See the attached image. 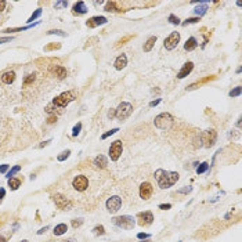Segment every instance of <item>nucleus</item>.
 <instances>
[{
  "instance_id": "1",
  "label": "nucleus",
  "mask_w": 242,
  "mask_h": 242,
  "mask_svg": "<svg viewBox=\"0 0 242 242\" xmlns=\"http://www.w3.org/2000/svg\"><path fill=\"white\" fill-rule=\"evenodd\" d=\"M179 177H180L179 173L167 172V170H163V169H159L155 172V180H156L158 185L162 190L170 188L172 185H174L177 183V180H179Z\"/></svg>"
},
{
  "instance_id": "2",
  "label": "nucleus",
  "mask_w": 242,
  "mask_h": 242,
  "mask_svg": "<svg viewBox=\"0 0 242 242\" xmlns=\"http://www.w3.org/2000/svg\"><path fill=\"white\" fill-rule=\"evenodd\" d=\"M155 126H156L158 129H161V130H166V129H170L173 125V116L170 114H167V112H163V114H159L155 118L154 121Z\"/></svg>"
},
{
  "instance_id": "3",
  "label": "nucleus",
  "mask_w": 242,
  "mask_h": 242,
  "mask_svg": "<svg viewBox=\"0 0 242 242\" xmlns=\"http://www.w3.org/2000/svg\"><path fill=\"white\" fill-rule=\"evenodd\" d=\"M131 112H133L131 104H129V102H122V104L118 106V109H115V116L119 121H125V119H127L129 116L131 115Z\"/></svg>"
},
{
  "instance_id": "4",
  "label": "nucleus",
  "mask_w": 242,
  "mask_h": 242,
  "mask_svg": "<svg viewBox=\"0 0 242 242\" xmlns=\"http://www.w3.org/2000/svg\"><path fill=\"white\" fill-rule=\"evenodd\" d=\"M114 224L121 228H125V230H131L134 227L136 221L131 216H121V217L114 219Z\"/></svg>"
},
{
  "instance_id": "5",
  "label": "nucleus",
  "mask_w": 242,
  "mask_h": 242,
  "mask_svg": "<svg viewBox=\"0 0 242 242\" xmlns=\"http://www.w3.org/2000/svg\"><path fill=\"white\" fill-rule=\"evenodd\" d=\"M122 151H123V145H122V141L121 140L114 141V143L111 144V147H109V158H111L114 162H116V161L121 158Z\"/></svg>"
},
{
  "instance_id": "6",
  "label": "nucleus",
  "mask_w": 242,
  "mask_h": 242,
  "mask_svg": "<svg viewBox=\"0 0 242 242\" xmlns=\"http://www.w3.org/2000/svg\"><path fill=\"white\" fill-rule=\"evenodd\" d=\"M73 100V94L71 91H65V93H62V94H60L58 97H56L54 98V105H57V106H60V108H64V106H67L68 104H69L71 101Z\"/></svg>"
},
{
  "instance_id": "7",
  "label": "nucleus",
  "mask_w": 242,
  "mask_h": 242,
  "mask_svg": "<svg viewBox=\"0 0 242 242\" xmlns=\"http://www.w3.org/2000/svg\"><path fill=\"white\" fill-rule=\"evenodd\" d=\"M179 42H180V33L179 32H172L163 42L165 48H166V50H173V48L177 47Z\"/></svg>"
},
{
  "instance_id": "8",
  "label": "nucleus",
  "mask_w": 242,
  "mask_h": 242,
  "mask_svg": "<svg viewBox=\"0 0 242 242\" xmlns=\"http://www.w3.org/2000/svg\"><path fill=\"white\" fill-rule=\"evenodd\" d=\"M72 185L76 191H80V192L86 191L87 187H89V180H87L86 176H82V174H80V176H76L75 179H73Z\"/></svg>"
},
{
  "instance_id": "9",
  "label": "nucleus",
  "mask_w": 242,
  "mask_h": 242,
  "mask_svg": "<svg viewBox=\"0 0 242 242\" xmlns=\"http://www.w3.org/2000/svg\"><path fill=\"white\" fill-rule=\"evenodd\" d=\"M122 206V199L119 196H111V198L106 201V209H108L111 213H115L121 209Z\"/></svg>"
},
{
  "instance_id": "10",
  "label": "nucleus",
  "mask_w": 242,
  "mask_h": 242,
  "mask_svg": "<svg viewBox=\"0 0 242 242\" xmlns=\"http://www.w3.org/2000/svg\"><path fill=\"white\" fill-rule=\"evenodd\" d=\"M152 192H154V188H152V185H151L150 183H143L140 185V196L143 199H145V201L151 198Z\"/></svg>"
},
{
  "instance_id": "11",
  "label": "nucleus",
  "mask_w": 242,
  "mask_h": 242,
  "mask_svg": "<svg viewBox=\"0 0 242 242\" xmlns=\"http://www.w3.org/2000/svg\"><path fill=\"white\" fill-rule=\"evenodd\" d=\"M54 202H56V205L60 209H67V208H71V206H72L71 202L68 201L65 196L60 195V194H56V195H54Z\"/></svg>"
},
{
  "instance_id": "12",
  "label": "nucleus",
  "mask_w": 242,
  "mask_h": 242,
  "mask_svg": "<svg viewBox=\"0 0 242 242\" xmlns=\"http://www.w3.org/2000/svg\"><path fill=\"white\" fill-rule=\"evenodd\" d=\"M108 22V19H106L105 17H101V15H98V17H91L89 19V21L86 22V25L89 28H96V27H98V25H104Z\"/></svg>"
},
{
  "instance_id": "13",
  "label": "nucleus",
  "mask_w": 242,
  "mask_h": 242,
  "mask_svg": "<svg viewBox=\"0 0 242 242\" xmlns=\"http://www.w3.org/2000/svg\"><path fill=\"white\" fill-rule=\"evenodd\" d=\"M192 69H194V64L188 61V62L184 64L183 68H181V71H180V72L177 73V77H179V79H184L185 76H188L190 73H191Z\"/></svg>"
},
{
  "instance_id": "14",
  "label": "nucleus",
  "mask_w": 242,
  "mask_h": 242,
  "mask_svg": "<svg viewBox=\"0 0 242 242\" xmlns=\"http://www.w3.org/2000/svg\"><path fill=\"white\" fill-rule=\"evenodd\" d=\"M96 167H98V169H104L106 167V165H108V159L104 156V155H98V156L94 158V162H93Z\"/></svg>"
},
{
  "instance_id": "15",
  "label": "nucleus",
  "mask_w": 242,
  "mask_h": 242,
  "mask_svg": "<svg viewBox=\"0 0 242 242\" xmlns=\"http://www.w3.org/2000/svg\"><path fill=\"white\" fill-rule=\"evenodd\" d=\"M126 65H127V57H126L125 54H121V56L115 60V68L118 71H121V69H123Z\"/></svg>"
},
{
  "instance_id": "16",
  "label": "nucleus",
  "mask_w": 242,
  "mask_h": 242,
  "mask_svg": "<svg viewBox=\"0 0 242 242\" xmlns=\"http://www.w3.org/2000/svg\"><path fill=\"white\" fill-rule=\"evenodd\" d=\"M203 137H205V143H206V145H208V147H210V145L215 144V141H216V133L213 130L205 131Z\"/></svg>"
},
{
  "instance_id": "17",
  "label": "nucleus",
  "mask_w": 242,
  "mask_h": 242,
  "mask_svg": "<svg viewBox=\"0 0 242 242\" xmlns=\"http://www.w3.org/2000/svg\"><path fill=\"white\" fill-rule=\"evenodd\" d=\"M14 79H15V73L12 71H7V72H4L2 75V82L6 83V85H11L14 82Z\"/></svg>"
},
{
  "instance_id": "18",
  "label": "nucleus",
  "mask_w": 242,
  "mask_h": 242,
  "mask_svg": "<svg viewBox=\"0 0 242 242\" xmlns=\"http://www.w3.org/2000/svg\"><path fill=\"white\" fill-rule=\"evenodd\" d=\"M140 217H141V224H145V225H150L151 223H152L154 220V216H152V213L151 212H144V213H141L140 215Z\"/></svg>"
},
{
  "instance_id": "19",
  "label": "nucleus",
  "mask_w": 242,
  "mask_h": 242,
  "mask_svg": "<svg viewBox=\"0 0 242 242\" xmlns=\"http://www.w3.org/2000/svg\"><path fill=\"white\" fill-rule=\"evenodd\" d=\"M196 46H198V42H196V39L195 37H190L188 40L185 42V44H184V50L192 51L194 48H196Z\"/></svg>"
},
{
  "instance_id": "20",
  "label": "nucleus",
  "mask_w": 242,
  "mask_h": 242,
  "mask_svg": "<svg viewBox=\"0 0 242 242\" xmlns=\"http://www.w3.org/2000/svg\"><path fill=\"white\" fill-rule=\"evenodd\" d=\"M73 12H75V14H86L87 12L86 4L83 2H77L76 4L73 6Z\"/></svg>"
},
{
  "instance_id": "21",
  "label": "nucleus",
  "mask_w": 242,
  "mask_h": 242,
  "mask_svg": "<svg viewBox=\"0 0 242 242\" xmlns=\"http://www.w3.org/2000/svg\"><path fill=\"white\" fill-rule=\"evenodd\" d=\"M155 42H156V36H151L147 42H145V44H144V51H145V53H148V51L152 50Z\"/></svg>"
},
{
  "instance_id": "22",
  "label": "nucleus",
  "mask_w": 242,
  "mask_h": 242,
  "mask_svg": "<svg viewBox=\"0 0 242 242\" xmlns=\"http://www.w3.org/2000/svg\"><path fill=\"white\" fill-rule=\"evenodd\" d=\"M54 73H56L60 79H62V77L67 76V69L64 67H56L54 68Z\"/></svg>"
},
{
  "instance_id": "23",
  "label": "nucleus",
  "mask_w": 242,
  "mask_h": 242,
  "mask_svg": "<svg viewBox=\"0 0 242 242\" xmlns=\"http://www.w3.org/2000/svg\"><path fill=\"white\" fill-rule=\"evenodd\" d=\"M68 230V227H67V224H64V223H61V224H58L56 228H54V234L56 235H62L64 232H65Z\"/></svg>"
},
{
  "instance_id": "24",
  "label": "nucleus",
  "mask_w": 242,
  "mask_h": 242,
  "mask_svg": "<svg viewBox=\"0 0 242 242\" xmlns=\"http://www.w3.org/2000/svg\"><path fill=\"white\" fill-rule=\"evenodd\" d=\"M194 11H195L196 15H199V17H201V15L206 14V11H208V6H206V4H201V6H198V7L194 10Z\"/></svg>"
},
{
  "instance_id": "25",
  "label": "nucleus",
  "mask_w": 242,
  "mask_h": 242,
  "mask_svg": "<svg viewBox=\"0 0 242 242\" xmlns=\"http://www.w3.org/2000/svg\"><path fill=\"white\" fill-rule=\"evenodd\" d=\"M19 184H21V181H19L18 179H12V177L11 179H8V187L11 190H17L19 187Z\"/></svg>"
},
{
  "instance_id": "26",
  "label": "nucleus",
  "mask_w": 242,
  "mask_h": 242,
  "mask_svg": "<svg viewBox=\"0 0 242 242\" xmlns=\"http://www.w3.org/2000/svg\"><path fill=\"white\" fill-rule=\"evenodd\" d=\"M208 169H209V163L203 162V163H201L198 167H196V173H198V174H202V173H205Z\"/></svg>"
},
{
  "instance_id": "27",
  "label": "nucleus",
  "mask_w": 242,
  "mask_h": 242,
  "mask_svg": "<svg viewBox=\"0 0 242 242\" xmlns=\"http://www.w3.org/2000/svg\"><path fill=\"white\" fill-rule=\"evenodd\" d=\"M241 91H242L241 86H238V87H235L234 90H231V91L228 93V96L230 97H238V96H241Z\"/></svg>"
},
{
  "instance_id": "28",
  "label": "nucleus",
  "mask_w": 242,
  "mask_h": 242,
  "mask_svg": "<svg viewBox=\"0 0 242 242\" xmlns=\"http://www.w3.org/2000/svg\"><path fill=\"white\" fill-rule=\"evenodd\" d=\"M40 14H42V8H37L36 11L33 12V14L31 15V17H29V19H28V22H33L35 19H36L37 17H40Z\"/></svg>"
},
{
  "instance_id": "29",
  "label": "nucleus",
  "mask_w": 242,
  "mask_h": 242,
  "mask_svg": "<svg viewBox=\"0 0 242 242\" xmlns=\"http://www.w3.org/2000/svg\"><path fill=\"white\" fill-rule=\"evenodd\" d=\"M19 170H21V167H19V166H14L11 170H10V172H7V174H6V177H7V179H11V176H14V174H15V173H18Z\"/></svg>"
},
{
  "instance_id": "30",
  "label": "nucleus",
  "mask_w": 242,
  "mask_h": 242,
  "mask_svg": "<svg viewBox=\"0 0 242 242\" xmlns=\"http://www.w3.org/2000/svg\"><path fill=\"white\" fill-rule=\"evenodd\" d=\"M69 154H71V151H69V150L64 151V152H61V155H58V158H57V159L60 161V162H62V161H65L67 158L69 156Z\"/></svg>"
},
{
  "instance_id": "31",
  "label": "nucleus",
  "mask_w": 242,
  "mask_h": 242,
  "mask_svg": "<svg viewBox=\"0 0 242 242\" xmlns=\"http://www.w3.org/2000/svg\"><path fill=\"white\" fill-rule=\"evenodd\" d=\"M116 131H119V129H118V127H116V129H112V130H109V131H106V133H104V134H102V136H101V138H102V140H105V138H108V137H109V136H112V134H115V133H116Z\"/></svg>"
},
{
  "instance_id": "32",
  "label": "nucleus",
  "mask_w": 242,
  "mask_h": 242,
  "mask_svg": "<svg viewBox=\"0 0 242 242\" xmlns=\"http://www.w3.org/2000/svg\"><path fill=\"white\" fill-rule=\"evenodd\" d=\"M115 6H116V3L115 2H109V3H106V6H105V11H115Z\"/></svg>"
},
{
  "instance_id": "33",
  "label": "nucleus",
  "mask_w": 242,
  "mask_h": 242,
  "mask_svg": "<svg viewBox=\"0 0 242 242\" xmlns=\"http://www.w3.org/2000/svg\"><path fill=\"white\" fill-rule=\"evenodd\" d=\"M169 22L170 24H173V25H179L180 24V19H179V17H176V15H169Z\"/></svg>"
},
{
  "instance_id": "34",
  "label": "nucleus",
  "mask_w": 242,
  "mask_h": 242,
  "mask_svg": "<svg viewBox=\"0 0 242 242\" xmlns=\"http://www.w3.org/2000/svg\"><path fill=\"white\" fill-rule=\"evenodd\" d=\"M80 130H82V123L75 125V127H73V130H72V136H77L80 133Z\"/></svg>"
},
{
  "instance_id": "35",
  "label": "nucleus",
  "mask_w": 242,
  "mask_h": 242,
  "mask_svg": "<svg viewBox=\"0 0 242 242\" xmlns=\"http://www.w3.org/2000/svg\"><path fill=\"white\" fill-rule=\"evenodd\" d=\"M198 21H199L198 17H196V18H188V19H185V21L183 22V25L185 27V25H188V24H196Z\"/></svg>"
},
{
  "instance_id": "36",
  "label": "nucleus",
  "mask_w": 242,
  "mask_h": 242,
  "mask_svg": "<svg viewBox=\"0 0 242 242\" xmlns=\"http://www.w3.org/2000/svg\"><path fill=\"white\" fill-rule=\"evenodd\" d=\"M93 231H94V234H97V235H102V234L105 232V231H104V227H102V225H97V227H96Z\"/></svg>"
},
{
  "instance_id": "37",
  "label": "nucleus",
  "mask_w": 242,
  "mask_h": 242,
  "mask_svg": "<svg viewBox=\"0 0 242 242\" xmlns=\"http://www.w3.org/2000/svg\"><path fill=\"white\" fill-rule=\"evenodd\" d=\"M47 33H48V35H60V36H65V33H64L62 31H60V29H54V31H48Z\"/></svg>"
},
{
  "instance_id": "38",
  "label": "nucleus",
  "mask_w": 242,
  "mask_h": 242,
  "mask_svg": "<svg viewBox=\"0 0 242 242\" xmlns=\"http://www.w3.org/2000/svg\"><path fill=\"white\" fill-rule=\"evenodd\" d=\"M35 80V75H28L27 77H25V80H24V85L27 86V85H29V83H32Z\"/></svg>"
},
{
  "instance_id": "39",
  "label": "nucleus",
  "mask_w": 242,
  "mask_h": 242,
  "mask_svg": "<svg viewBox=\"0 0 242 242\" xmlns=\"http://www.w3.org/2000/svg\"><path fill=\"white\" fill-rule=\"evenodd\" d=\"M172 208V205L170 203H161L159 205V209H162V210H167V209Z\"/></svg>"
},
{
  "instance_id": "40",
  "label": "nucleus",
  "mask_w": 242,
  "mask_h": 242,
  "mask_svg": "<svg viewBox=\"0 0 242 242\" xmlns=\"http://www.w3.org/2000/svg\"><path fill=\"white\" fill-rule=\"evenodd\" d=\"M191 191H192V187H185V188L179 190L180 194H188V192H191Z\"/></svg>"
},
{
  "instance_id": "41",
  "label": "nucleus",
  "mask_w": 242,
  "mask_h": 242,
  "mask_svg": "<svg viewBox=\"0 0 242 242\" xmlns=\"http://www.w3.org/2000/svg\"><path fill=\"white\" fill-rule=\"evenodd\" d=\"M83 224V220L82 219H77V220H73L72 221V225L73 227H79V225H82Z\"/></svg>"
},
{
  "instance_id": "42",
  "label": "nucleus",
  "mask_w": 242,
  "mask_h": 242,
  "mask_svg": "<svg viewBox=\"0 0 242 242\" xmlns=\"http://www.w3.org/2000/svg\"><path fill=\"white\" fill-rule=\"evenodd\" d=\"M137 238H138V240H145V238H150V234H144V232H140V234H137Z\"/></svg>"
},
{
  "instance_id": "43",
  "label": "nucleus",
  "mask_w": 242,
  "mask_h": 242,
  "mask_svg": "<svg viewBox=\"0 0 242 242\" xmlns=\"http://www.w3.org/2000/svg\"><path fill=\"white\" fill-rule=\"evenodd\" d=\"M68 6V3L67 2H57L56 3V7L58 8V7H67Z\"/></svg>"
},
{
  "instance_id": "44",
  "label": "nucleus",
  "mask_w": 242,
  "mask_h": 242,
  "mask_svg": "<svg viewBox=\"0 0 242 242\" xmlns=\"http://www.w3.org/2000/svg\"><path fill=\"white\" fill-rule=\"evenodd\" d=\"M8 169V165H3V166H0V173H6Z\"/></svg>"
},
{
  "instance_id": "45",
  "label": "nucleus",
  "mask_w": 242,
  "mask_h": 242,
  "mask_svg": "<svg viewBox=\"0 0 242 242\" xmlns=\"http://www.w3.org/2000/svg\"><path fill=\"white\" fill-rule=\"evenodd\" d=\"M12 37H0V44L2 43H7V42H10Z\"/></svg>"
},
{
  "instance_id": "46",
  "label": "nucleus",
  "mask_w": 242,
  "mask_h": 242,
  "mask_svg": "<svg viewBox=\"0 0 242 242\" xmlns=\"http://www.w3.org/2000/svg\"><path fill=\"white\" fill-rule=\"evenodd\" d=\"M161 102V98H158V100H155V101H151L150 102V106H155V105H158Z\"/></svg>"
},
{
  "instance_id": "47",
  "label": "nucleus",
  "mask_w": 242,
  "mask_h": 242,
  "mask_svg": "<svg viewBox=\"0 0 242 242\" xmlns=\"http://www.w3.org/2000/svg\"><path fill=\"white\" fill-rule=\"evenodd\" d=\"M114 116H115V109H111V111L108 112V118H109V119H112Z\"/></svg>"
},
{
  "instance_id": "48",
  "label": "nucleus",
  "mask_w": 242,
  "mask_h": 242,
  "mask_svg": "<svg viewBox=\"0 0 242 242\" xmlns=\"http://www.w3.org/2000/svg\"><path fill=\"white\" fill-rule=\"evenodd\" d=\"M4 7H6V2H4V0H0V11L4 10Z\"/></svg>"
},
{
  "instance_id": "49",
  "label": "nucleus",
  "mask_w": 242,
  "mask_h": 242,
  "mask_svg": "<svg viewBox=\"0 0 242 242\" xmlns=\"http://www.w3.org/2000/svg\"><path fill=\"white\" fill-rule=\"evenodd\" d=\"M4 195H6V190L4 188H0V199L4 198Z\"/></svg>"
},
{
  "instance_id": "50",
  "label": "nucleus",
  "mask_w": 242,
  "mask_h": 242,
  "mask_svg": "<svg viewBox=\"0 0 242 242\" xmlns=\"http://www.w3.org/2000/svg\"><path fill=\"white\" fill-rule=\"evenodd\" d=\"M47 228H48V227H44V228H42V230H39V231H37V234H43V232L46 231Z\"/></svg>"
},
{
  "instance_id": "51",
  "label": "nucleus",
  "mask_w": 242,
  "mask_h": 242,
  "mask_svg": "<svg viewBox=\"0 0 242 242\" xmlns=\"http://www.w3.org/2000/svg\"><path fill=\"white\" fill-rule=\"evenodd\" d=\"M0 242H6V240H4V237H2V235H0Z\"/></svg>"
},
{
  "instance_id": "52",
  "label": "nucleus",
  "mask_w": 242,
  "mask_h": 242,
  "mask_svg": "<svg viewBox=\"0 0 242 242\" xmlns=\"http://www.w3.org/2000/svg\"><path fill=\"white\" fill-rule=\"evenodd\" d=\"M62 242H73L72 240H69V241H62Z\"/></svg>"
},
{
  "instance_id": "53",
  "label": "nucleus",
  "mask_w": 242,
  "mask_h": 242,
  "mask_svg": "<svg viewBox=\"0 0 242 242\" xmlns=\"http://www.w3.org/2000/svg\"><path fill=\"white\" fill-rule=\"evenodd\" d=\"M22 242H28V241H22Z\"/></svg>"
}]
</instances>
